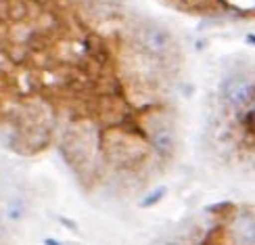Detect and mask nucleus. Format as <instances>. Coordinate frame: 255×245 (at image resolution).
Here are the masks:
<instances>
[{
	"instance_id": "f257e3e1",
	"label": "nucleus",
	"mask_w": 255,
	"mask_h": 245,
	"mask_svg": "<svg viewBox=\"0 0 255 245\" xmlns=\"http://www.w3.org/2000/svg\"><path fill=\"white\" fill-rule=\"evenodd\" d=\"M226 99L235 109H247L255 99V88L253 84L245 80H235L226 86Z\"/></svg>"
},
{
	"instance_id": "f03ea898",
	"label": "nucleus",
	"mask_w": 255,
	"mask_h": 245,
	"mask_svg": "<svg viewBox=\"0 0 255 245\" xmlns=\"http://www.w3.org/2000/svg\"><path fill=\"white\" fill-rule=\"evenodd\" d=\"M232 235L239 245H255V220L247 214L239 216L232 227Z\"/></svg>"
},
{
	"instance_id": "7ed1b4c3",
	"label": "nucleus",
	"mask_w": 255,
	"mask_h": 245,
	"mask_svg": "<svg viewBox=\"0 0 255 245\" xmlns=\"http://www.w3.org/2000/svg\"><path fill=\"white\" fill-rule=\"evenodd\" d=\"M144 44L151 48V50H155V52L165 50V48L169 46V36H167V31L157 29V27L146 29V34H144Z\"/></svg>"
},
{
	"instance_id": "20e7f679",
	"label": "nucleus",
	"mask_w": 255,
	"mask_h": 245,
	"mask_svg": "<svg viewBox=\"0 0 255 245\" xmlns=\"http://www.w3.org/2000/svg\"><path fill=\"white\" fill-rule=\"evenodd\" d=\"M155 145H157L159 149H169V147H172V136H169L165 130L159 132L157 138H155Z\"/></svg>"
},
{
	"instance_id": "39448f33",
	"label": "nucleus",
	"mask_w": 255,
	"mask_h": 245,
	"mask_svg": "<svg viewBox=\"0 0 255 245\" xmlns=\"http://www.w3.org/2000/svg\"><path fill=\"white\" fill-rule=\"evenodd\" d=\"M163 195H165V189L161 187V189H157V191H155V193H151V195H148V199H144V201H142V204H140V206H142V208H148V206H153V204H157V201H159V199H161Z\"/></svg>"
},
{
	"instance_id": "423d86ee",
	"label": "nucleus",
	"mask_w": 255,
	"mask_h": 245,
	"mask_svg": "<svg viewBox=\"0 0 255 245\" xmlns=\"http://www.w3.org/2000/svg\"><path fill=\"white\" fill-rule=\"evenodd\" d=\"M44 243H46V245H61V243H57V241H55V239H46V241H44Z\"/></svg>"
},
{
	"instance_id": "0eeeda50",
	"label": "nucleus",
	"mask_w": 255,
	"mask_h": 245,
	"mask_svg": "<svg viewBox=\"0 0 255 245\" xmlns=\"http://www.w3.org/2000/svg\"><path fill=\"white\" fill-rule=\"evenodd\" d=\"M249 40H251V42H255V36H251V38H249Z\"/></svg>"
}]
</instances>
